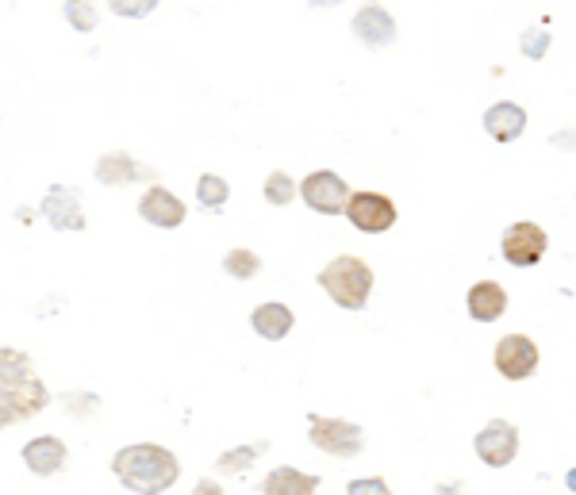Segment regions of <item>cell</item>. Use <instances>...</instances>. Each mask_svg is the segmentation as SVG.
<instances>
[{
  "instance_id": "27",
  "label": "cell",
  "mask_w": 576,
  "mask_h": 495,
  "mask_svg": "<svg viewBox=\"0 0 576 495\" xmlns=\"http://www.w3.org/2000/svg\"><path fill=\"white\" fill-rule=\"evenodd\" d=\"M192 495H228V492H223L215 481H200L197 488H192Z\"/></svg>"
},
{
  "instance_id": "21",
  "label": "cell",
  "mask_w": 576,
  "mask_h": 495,
  "mask_svg": "<svg viewBox=\"0 0 576 495\" xmlns=\"http://www.w3.org/2000/svg\"><path fill=\"white\" fill-rule=\"evenodd\" d=\"M223 269H228L235 281H251V277L262 269V258L254 250H231L228 258H223Z\"/></svg>"
},
{
  "instance_id": "16",
  "label": "cell",
  "mask_w": 576,
  "mask_h": 495,
  "mask_svg": "<svg viewBox=\"0 0 576 495\" xmlns=\"http://www.w3.org/2000/svg\"><path fill=\"white\" fill-rule=\"evenodd\" d=\"M465 304H469V315L477 323H496L503 312H508V292H503L496 281H477L469 289V300H465Z\"/></svg>"
},
{
  "instance_id": "19",
  "label": "cell",
  "mask_w": 576,
  "mask_h": 495,
  "mask_svg": "<svg viewBox=\"0 0 576 495\" xmlns=\"http://www.w3.org/2000/svg\"><path fill=\"white\" fill-rule=\"evenodd\" d=\"M269 450V442H254V446H239V450H228L220 453V461H215V469H220L223 476H239L246 473V465H254V461L262 458V453Z\"/></svg>"
},
{
  "instance_id": "12",
  "label": "cell",
  "mask_w": 576,
  "mask_h": 495,
  "mask_svg": "<svg viewBox=\"0 0 576 495\" xmlns=\"http://www.w3.org/2000/svg\"><path fill=\"white\" fill-rule=\"evenodd\" d=\"M66 461H69L66 442H62V438H54V435H38V438H31V442L23 446V465H27L35 476L62 473V469H66Z\"/></svg>"
},
{
  "instance_id": "10",
  "label": "cell",
  "mask_w": 576,
  "mask_h": 495,
  "mask_svg": "<svg viewBox=\"0 0 576 495\" xmlns=\"http://www.w3.org/2000/svg\"><path fill=\"white\" fill-rule=\"evenodd\" d=\"M38 212L51 220L54 230H85V212H81V196L66 184H51V192L43 196Z\"/></svg>"
},
{
  "instance_id": "17",
  "label": "cell",
  "mask_w": 576,
  "mask_h": 495,
  "mask_svg": "<svg viewBox=\"0 0 576 495\" xmlns=\"http://www.w3.org/2000/svg\"><path fill=\"white\" fill-rule=\"evenodd\" d=\"M292 323H296V315L288 304H262V307H254V315H251L254 335H262L266 342H281L288 330H292Z\"/></svg>"
},
{
  "instance_id": "15",
  "label": "cell",
  "mask_w": 576,
  "mask_h": 495,
  "mask_svg": "<svg viewBox=\"0 0 576 495\" xmlns=\"http://www.w3.org/2000/svg\"><path fill=\"white\" fill-rule=\"evenodd\" d=\"M154 169L135 161L131 154H104L97 161V181L100 184H128V181H151Z\"/></svg>"
},
{
  "instance_id": "18",
  "label": "cell",
  "mask_w": 576,
  "mask_h": 495,
  "mask_svg": "<svg viewBox=\"0 0 576 495\" xmlns=\"http://www.w3.org/2000/svg\"><path fill=\"white\" fill-rule=\"evenodd\" d=\"M319 492V476L300 473L292 465H281L262 481V495H315Z\"/></svg>"
},
{
  "instance_id": "3",
  "label": "cell",
  "mask_w": 576,
  "mask_h": 495,
  "mask_svg": "<svg viewBox=\"0 0 576 495\" xmlns=\"http://www.w3.org/2000/svg\"><path fill=\"white\" fill-rule=\"evenodd\" d=\"M319 289H323L339 307H346V312H362V307L369 304V292H373V269L365 266L362 258L342 254V258L326 261V266L319 269Z\"/></svg>"
},
{
  "instance_id": "24",
  "label": "cell",
  "mask_w": 576,
  "mask_h": 495,
  "mask_svg": "<svg viewBox=\"0 0 576 495\" xmlns=\"http://www.w3.org/2000/svg\"><path fill=\"white\" fill-rule=\"evenodd\" d=\"M158 4L162 0H108V8H112L115 15H123V20H143V15H151Z\"/></svg>"
},
{
  "instance_id": "25",
  "label": "cell",
  "mask_w": 576,
  "mask_h": 495,
  "mask_svg": "<svg viewBox=\"0 0 576 495\" xmlns=\"http://www.w3.org/2000/svg\"><path fill=\"white\" fill-rule=\"evenodd\" d=\"M519 46H523V54H527V58H534V61H539V58H546V50H550V31H546V27H539V31H527V35H523V43H519Z\"/></svg>"
},
{
  "instance_id": "9",
  "label": "cell",
  "mask_w": 576,
  "mask_h": 495,
  "mask_svg": "<svg viewBox=\"0 0 576 495\" xmlns=\"http://www.w3.org/2000/svg\"><path fill=\"white\" fill-rule=\"evenodd\" d=\"M539 358H542L539 346H534L527 335H508V338H500V346H496V369H500V376H508V381H527V376H534Z\"/></svg>"
},
{
  "instance_id": "5",
  "label": "cell",
  "mask_w": 576,
  "mask_h": 495,
  "mask_svg": "<svg viewBox=\"0 0 576 495\" xmlns=\"http://www.w3.org/2000/svg\"><path fill=\"white\" fill-rule=\"evenodd\" d=\"M311 446L331 458H357L365 450V430L346 419H319L311 415Z\"/></svg>"
},
{
  "instance_id": "11",
  "label": "cell",
  "mask_w": 576,
  "mask_h": 495,
  "mask_svg": "<svg viewBox=\"0 0 576 495\" xmlns=\"http://www.w3.org/2000/svg\"><path fill=\"white\" fill-rule=\"evenodd\" d=\"M139 215H143L151 227L174 230V227H181L185 215H189V212H185V204L174 196V192L162 189V184H154V189H146L143 200H139Z\"/></svg>"
},
{
  "instance_id": "23",
  "label": "cell",
  "mask_w": 576,
  "mask_h": 495,
  "mask_svg": "<svg viewBox=\"0 0 576 495\" xmlns=\"http://www.w3.org/2000/svg\"><path fill=\"white\" fill-rule=\"evenodd\" d=\"M66 20L77 31L97 27V0H66Z\"/></svg>"
},
{
  "instance_id": "22",
  "label": "cell",
  "mask_w": 576,
  "mask_h": 495,
  "mask_svg": "<svg viewBox=\"0 0 576 495\" xmlns=\"http://www.w3.org/2000/svg\"><path fill=\"white\" fill-rule=\"evenodd\" d=\"M266 200L274 207H288L296 200V184H292V177L288 173H281V169H277V173H269L266 177Z\"/></svg>"
},
{
  "instance_id": "29",
  "label": "cell",
  "mask_w": 576,
  "mask_h": 495,
  "mask_svg": "<svg viewBox=\"0 0 576 495\" xmlns=\"http://www.w3.org/2000/svg\"><path fill=\"white\" fill-rule=\"evenodd\" d=\"M457 492H462V488H457V484H450V488H439L434 495H457Z\"/></svg>"
},
{
  "instance_id": "26",
  "label": "cell",
  "mask_w": 576,
  "mask_h": 495,
  "mask_svg": "<svg viewBox=\"0 0 576 495\" xmlns=\"http://www.w3.org/2000/svg\"><path fill=\"white\" fill-rule=\"evenodd\" d=\"M346 495H392V488L380 476H365V481H350Z\"/></svg>"
},
{
  "instance_id": "1",
  "label": "cell",
  "mask_w": 576,
  "mask_h": 495,
  "mask_svg": "<svg viewBox=\"0 0 576 495\" xmlns=\"http://www.w3.org/2000/svg\"><path fill=\"white\" fill-rule=\"evenodd\" d=\"M46 404H51V392H46L35 361L23 350L0 346V430L35 419Z\"/></svg>"
},
{
  "instance_id": "28",
  "label": "cell",
  "mask_w": 576,
  "mask_h": 495,
  "mask_svg": "<svg viewBox=\"0 0 576 495\" xmlns=\"http://www.w3.org/2000/svg\"><path fill=\"white\" fill-rule=\"evenodd\" d=\"M308 4H319V8H334V4H342V0H308Z\"/></svg>"
},
{
  "instance_id": "14",
  "label": "cell",
  "mask_w": 576,
  "mask_h": 495,
  "mask_svg": "<svg viewBox=\"0 0 576 495\" xmlns=\"http://www.w3.org/2000/svg\"><path fill=\"white\" fill-rule=\"evenodd\" d=\"M485 131L496 138V143H516L527 131V112L511 100H500L485 112Z\"/></svg>"
},
{
  "instance_id": "13",
  "label": "cell",
  "mask_w": 576,
  "mask_h": 495,
  "mask_svg": "<svg viewBox=\"0 0 576 495\" xmlns=\"http://www.w3.org/2000/svg\"><path fill=\"white\" fill-rule=\"evenodd\" d=\"M354 35L362 38L365 46H392L396 43V23L380 4H365L362 12L354 15Z\"/></svg>"
},
{
  "instance_id": "2",
  "label": "cell",
  "mask_w": 576,
  "mask_h": 495,
  "mask_svg": "<svg viewBox=\"0 0 576 495\" xmlns=\"http://www.w3.org/2000/svg\"><path fill=\"white\" fill-rule=\"evenodd\" d=\"M112 473L131 495H162L181 481V461L154 442L123 446L112 458Z\"/></svg>"
},
{
  "instance_id": "20",
  "label": "cell",
  "mask_w": 576,
  "mask_h": 495,
  "mask_svg": "<svg viewBox=\"0 0 576 495\" xmlns=\"http://www.w3.org/2000/svg\"><path fill=\"white\" fill-rule=\"evenodd\" d=\"M228 196H231V184L223 181V177L204 173L197 181V200H200V207H208V212H215V207L228 204Z\"/></svg>"
},
{
  "instance_id": "6",
  "label": "cell",
  "mask_w": 576,
  "mask_h": 495,
  "mask_svg": "<svg viewBox=\"0 0 576 495\" xmlns=\"http://www.w3.org/2000/svg\"><path fill=\"white\" fill-rule=\"evenodd\" d=\"M346 220L354 223L362 235H385V230L396 227V204L385 192H350Z\"/></svg>"
},
{
  "instance_id": "8",
  "label": "cell",
  "mask_w": 576,
  "mask_h": 495,
  "mask_svg": "<svg viewBox=\"0 0 576 495\" xmlns=\"http://www.w3.org/2000/svg\"><path fill=\"white\" fill-rule=\"evenodd\" d=\"M477 458L485 461L488 469H508L511 461H516V453H519V430H516V423H508V419H492L488 423L485 430L477 435Z\"/></svg>"
},
{
  "instance_id": "4",
  "label": "cell",
  "mask_w": 576,
  "mask_h": 495,
  "mask_svg": "<svg viewBox=\"0 0 576 495\" xmlns=\"http://www.w3.org/2000/svg\"><path fill=\"white\" fill-rule=\"evenodd\" d=\"M546 246H550V238H546V230H542L539 223L519 220V223H511V227L503 230L500 254H503L508 266L531 269V266H539V261L546 258Z\"/></svg>"
},
{
  "instance_id": "7",
  "label": "cell",
  "mask_w": 576,
  "mask_h": 495,
  "mask_svg": "<svg viewBox=\"0 0 576 495\" xmlns=\"http://www.w3.org/2000/svg\"><path fill=\"white\" fill-rule=\"evenodd\" d=\"M296 196H303V204H308L311 212L342 215L350 200V184L342 181L339 173H331V169H319V173L303 177V184H296Z\"/></svg>"
}]
</instances>
